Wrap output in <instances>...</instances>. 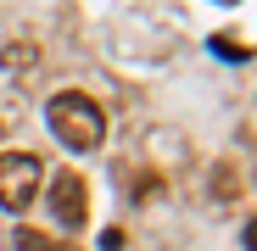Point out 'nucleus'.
I'll return each instance as SVG.
<instances>
[{"mask_svg":"<svg viewBox=\"0 0 257 251\" xmlns=\"http://www.w3.org/2000/svg\"><path fill=\"white\" fill-rule=\"evenodd\" d=\"M212 51H224V62H246V39H229V34H218V39H212Z\"/></svg>","mask_w":257,"mask_h":251,"instance_id":"20e7f679","label":"nucleus"},{"mask_svg":"<svg viewBox=\"0 0 257 251\" xmlns=\"http://www.w3.org/2000/svg\"><path fill=\"white\" fill-rule=\"evenodd\" d=\"M45 117H51V129H56V140H62L67 151H95V145L106 140L101 106H95L90 95H78V90H62V95L45 106Z\"/></svg>","mask_w":257,"mask_h":251,"instance_id":"f257e3e1","label":"nucleus"},{"mask_svg":"<svg viewBox=\"0 0 257 251\" xmlns=\"http://www.w3.org/2000/svg\"><path fill=\"white\" fill-rule=\"evenodd\" d=\"M0 145H6V129H0Z\"/></svg>","mask_w":257,"mask_h":251,"instance_id":"39448f33","label":"nucleus"},{"mask_svg":"<svg viewBox=\"0 0 257 251\" xmlns=\"http://www.w3.org/2000/svg\"><path fill=\"white\" fill-rule=\"evenodd\" d=\"M39 179H45L39 156L6 151V156H0V206H6V212H23V206L39 195Z\"/></svg>","mask_w":257,"mask_h":251,"instance_id":"f03ea898","label":"nucleus"},{"mask_svg":"<svg viewBox=\"0 0 257 251\" xmlns=\"http://www.w3.org/2000/svg\"><path fill=\"white\" fill-rule=\"evenodd\" d=\"M224 6H235V0H224Z\"/></svg>","mask_w":257,"mask_h":251,"instance_id":"423d86ee","label":"nucleus"},{"mask_svg":"<svg viewBox=\"0 0 257 251\" xmlns=\"http://www.w3.org/2000/svg\"><path fill=\"white\" fill-rule=\"evenodd\" d=\"M51 212H56L62 229H78L84 218H90V195H84V179H78V173H56V184H51Z\"/></svg>","mask_w":257,"mask_h":251,"instance_id":"7ed1b4c3","label":"nucleus"}]
</instances>
